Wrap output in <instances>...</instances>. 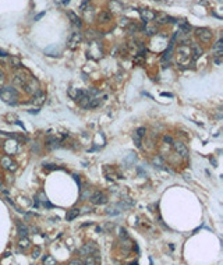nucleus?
I'll list each match as a JSON object with an SVG mask.
<instances>
[{"label": "nucleus", "mask_w": 223, "mask_h": 265, "mask_svg": "<svg viewBox=\"0 0 223 265\" xmlns=\"http://www.w3.org/2000/svg\"><path fill=\"white\" fill-rule=\"evenodd\" d=\"M0 98L9 105H16L18 102V92H17L16 88L4 87V88L0 90Z\"/></svg>", "instance_id": "obj_1"}, {"label": "nucleus", "mask_w": 223, "mask_h": 265, "mask_svg": "<svg viewBox=\"0 0 223 265\" xmlns=\"http://www.w3.org/2000/svg\"><path fill=\"white\" fill-rule=\"evenodd\" d=\"M77 103L81 106V107H84V109H89L91 106V101H92V96L88 94V91H84V90H77L75 91V94L73 95Z\"/></svg>", "instance_id": "obj_2"}, {"label": "nucleus", "mask_w": 223, "mask_h": 265, "mask_svg": "<svg viewBox=\"0 0 223 265\" xmlns=\"http://www.w3.org/2000/svg\"><path fill=\"white\" fill-rule=\"evenodd\" d=\"M195 35H197V38L204 43H209L212 41V32L209 31L208 28H197Z\"/></svg>", "instance_id": "obj_3"}, {"label": "nucleus", "mask_w": 223, "mask_h": 265, "mask_svg": "<svg viewBox=\"0 0 223 265\" xmlns=\"http://www.w3.org/2000/svg\"><path fill=\"white\" fill-rule=\"evenodd\" d=\"M222 56H223V42L222 39H219L213 46V60L216 64L222 63Z\"/></svg>", "instance_id": "obj_4"}, {"label": "nucleus", "mask_w": 223, "mask_h": 265, "mask_svg": "<svg viewBox=\"0 0 223 265\" xmlns=\"http://www.w3.org/2000/svg\"><path fill=\"white\" fill-rule=\"evenodd\" d=\"M81 39H82V37H81L80 32H73L71 37L69 38V41H67V46H69L71 50H75V49L78 48V45L81 43Z\"/></svg>", "instance_id": "obj_5"}, {"label": "nucleus", "mask_w": 223, "mask_h": 265, "mask_svg": "<svg viewBox=\"0 0 223 265\" xmlns=\"http://www.w3.org/2000/svg\"><path fill=\"white\" fill-rule=\"evenodd\" d=\"M24 87H25V91L27 92H29V94H36V92H39V82H38V80L36 78H28V81L24 84Z\"/></svg>", "instance_id": "obj_6"}, {"label": "nucleus", "mask_w": 223, "mask_h": 265, "mask_svg": "<svg viewBox=\"0 0 223 265\" xmlns=\"http://www.w3.org/2000/svg\"><path fill=\"white\" fill-rule=\"evenodd\" d=\"M172 144H173L174 151L180 155V156H183V158H187V156H188V149H187V147L183 143H180V141H173Z\"/></svg>", "instance_id": "obj_7"}, {"label": "nucleus", "mask_w": 223, "mask_h": 265, "mask_svg": "<svg viewBox=\"0 0 223 265\" xmlns=\"http://www.w3.org/2000/svg\"><path fill=\"white\" fill-rule=\"evenodd\" d=\"M145 135V128L144 127H139L135 130L133 135V140H134V144H135V147H138L141 148V145H142V137Z\"/></svg>", "instance_id": "obj_8"}, {"label": "nucleus", "mask_w": 223, "mask_h": 265, "mask_svg": "<svg viewBox=\"0 0 223 265\" xmlns=\"http://www.w3.org/2000/svg\"><path fill=\"white\" fill-rule=\"evenodd\" d=\"M177 52L180 54V62H184V60L191 57V48L187 46V45H180Z\"/></svg>", "instance_id": "obj_9"}, {"label": "nucleus", "mask_w": 223, "mask_h": 265, "mask_svg": "<svg viewBox=\"0 0 223 265\" xmlns=\"http://www.w3.org/2000/svg\"><path fill=\"white\" fill-rule=\"evenodd\" d=\"M91 201L94 202V204H96V205H101V204H106L107 198L103 193H101V191H95V193L92 194V197H91Z\"/></svg>", "instance_id": "obj_10"}, {"label": "nucleus", "mask_w": 223, "mask_h": 265, "mask_svg": "<svg viewBox=\"0 0 223 265\" xmlns=\"http://www.w3.org/2000/svg\"><path fill=\"white\" fill-rule=\"evenodd\" d=\"M96 251H98V249H96L95 244L88 243V244H85L84 247L80 250V254L81 255H95Z\"/></svg>", "instance_id": "obj_11"}, {"label": "nucleus", "mask_w": 223, "mask_h": 265, "mask_svg": "<svg viewBox=\"0 0 223 265\" xmlns=\"http://www.w3.org/2000/svg\"><path fill=\"white\" fill-rule=\"evenodd\" d=\"M0 163H1V166H3L4 169H9V170H11V169L14 170V169H16V166H17V165L11 160L10 156H7V155L0 159Z\"/></svg>", "instance_id": "obj_12"}, {"label": "nucleus", "mask_w": 223, "mask_h": 265, "mask_svg": "<svg viewBox=\"0 0 223 265\" xmlns=\"http://www.w3.org/2000/svg\"><path fill=\"white\" fill-rule=\"evenodd\" d=\"M110 20H112V14L107 10H103L98 14V21L102 22V24H106V22H109Z\"/></svg>", "instance_id": "obj_13"}, {"label": "nucleus", "mask_w": 223, "mask_h": 265, "mask_svg": "<svg viewBox=\"0 0 223 265\" xmlns=\"http://www.w3.org/2000/svg\"><path fill=\"white\" fill-rule=\"evenodd\" d=\"M139 14H141V18H142L144 22H149L155 18V13H152L151 10H141Z\"/></svg>", "instance_id": "obj_14"}, {"label": "nucleus", "mask_w": 223, "mask_h": 265, "mask_svg": "<svg viewBox=\"0 0 223 265\" xmlns=\"http://www.w3.org/2000/svg\"><path fill=\"white\" fill-rule=\"evenodd\" d=\"M154 20H156L155 22H158V24H166V22H174V20L172 18V17L166 16V14H158V16H155Z\"/></svg>", "instance_id": "obj_15"}, {"label": "nucleus", "mask_w": 223, "mask_h": 265, "mask_svg": "<svg viewBox=\"0 0 223 265\" xmlns=\"http://www.w3.org/2000/svg\"><path fill=\"white\" fill-rule=\"evenodd\" d=\"M67 16H69V18L71 20V22L74 24L75 26H78V28H81V25H82V22H81V20L78 18V16L77 14H74L73 11H67Z\"/></svg>", "instance_id": "obj_16"}, {"label": "nucleus", "mask_w": 223, "mask_h": 265, "mask_svg": "<svg viewBox=\"0 0 223 265\" xmlns=\"http://www.w3.org/2000/svg\"><path fill=\"white\" fill-rule=\"evenodd\" d=\"M45 98H46V95L43 94L42 91H39V92H36L35 95H34V103L35 105H42L43 102H45Z\"/></svg>", "instance_id": "obj_17"}, {"label": "nucleus", "mask_w": 223, "mask_h": 265, "mask_svg": "<svg viewBox=\"0 0 223 265\" xmlns=\"http://www.w3.org/2000/svg\"><path fill=\"white\" fill-rule=\"evenodd\" d=\"M202 54V49L198 46V45H194L191 48V59L192 60H197Z\"/></svg>", "instance_id": "obj_18"}, {"label": "nucleus", "mask_w": 223, "mask_h": 265, "mask_svg": "<svg viewBox=\"0 0 223 265\" xmlns=\"http://www.w3.org/2000/svg\"><path fill=\"white\" fill-rule=\"evenodd\" d=\"M80 215V209H77V208H73V209H70L69 212H67V215H66V219L67 221H73V219H75V218Z\"/></svg>", "instance_id": "obj_19"}, {"label": "nucleus", "mask_w": 223, "mask_h": 265, "mask_svg": "<svg viewBox=\"0 0 223 265\" xmlns=\"http://www.w3.org/2000/svg\"><path fill=\"white\" fill-rule=\"evenodd\" d=\"M11 144H13V145H10V141H7V143H6V145H4L6 151H7V154H13V152H16L17 148H18V144H17V143H14V141H13Z\"/></svg>", "instance_id": "obj_20"}, {"label": "nucleus", "mask_w": 223, "mask_h": 265, "mask_svg": "<svg viewBox=\"0 0 223 265\" xmlns=\"http://www.w3.org/2000/svg\"><path fill=\"white\" fill-rule=\"evenodd\" d=\"M84 265H98V258L94 255H88L86 260L84 261Z\"/></svg>", "instance_id": "obj_21"}, {"label": "nucleus", "mask_w": 223, "mask_h": 265, "mask_svg": "<svg viewBox=\"0 0 223 265\" xmlns=\"http://www.w3.org/2000/svg\"><path fill=\"white\" fill-rule=\"evenodd\" d=\"M43 265H56V260L52 255H45L43 258Z\"/></svg>", "instance_id": "obj_22"}, {"label": "nucleus", "mask_w": 223, "mask_h": 265, "mask_svg": "<svg viewBox=\"0 0 223 265\" xmlns=\"http://www.w3.org/2000/svg\"><path fill=\"white\" fill-rule=\"evenodd\" d=\"M18 232H20L21 237H27V228L24 225H21V223H18Z\"/></svg>", "instance_id": "obj_23"}, {"label": "nucleus", "mask_w": 223, "mask_h": 265, "mask_svg": "<svg viewBox=\"0 0 223 265\" xmlns=\"http://www.w3.org/2000/svg\"><path fill=\"white\" fill-rule=\"evenodd\" d=\"M28 246H29V240L27 237H22L20 240V247H24V249H27Z\"/></svg>", "instance_id": "obj_24"}, {"label": "nucleus", "mask_w": 223, "mask_h": 265, "mask_svg": "<svg viewBox=\"0 0 223 265\" xmlns=\"http://www.w3.org/2000/svg\"><path fill=\"white\" fill-rule=\"evenodd\" d=\"M156 29H158L156 26H147V28H145V31H147V35H154L155 32H156Z\"/></svg>", "instance_id": "obj_25"}, {"label": "nucleus", "mask_w": 223, "mask_h": 265, "mask_svg": "<svg viewBox=\"0 0 223 265\" xmlns=\"http://www.w3.org/2000/svg\"><path fill=\"white\" fill-rule=\"evenodd\" d=\"M39 254H41V249H39V247H35V251L32 253V258H38Z\"/></svg>", "instance_id": "obj_26"}, {"label": "nucleus", "mask_w": 223, "mask_h": 265, "mask_svg": "<svg viewBox=\"0 0 223 265\" xmlns=\"http://www.w3.org/2000/svg\"><path fill=\"white\" fill-rule=\"evenodd\" d=\"M69 265H81V262L78 260H73V261H70Z\"/></svg>", "instance_id": "obj_27"}, {"label": "nucleus", "mask_w": 223, "mask_h": 265, "mask_svg": "<svg viewBox=\"0 0 223 265\" xmlns=\"http://www.w3.org/2000/svg\"><path fill=\"white\" fill-rule=\"evenodd\" d=\"M43 16H45V11H42V13H39V14H38L36 17H35V21H38V20H41V18H42Z\"/></svg>", "instance_id": "obj_28"}, {"label": "nucleus", "mask_w": 223, "mask_h": 265, "mask_svg": "<svg viewBox=\"0 0 223 265\" xmlns=\"http://www.w3.org/2000/svg\"><path fill=\"white\" fill-rule=\"evenodd\" d=\"M163 140H165V143H173L172 137H169V135H165V137H163Z\"/></svg>", "instance_id": "obj_29"}, {"label": "nucleus", "mask_w": 223, "mask_h": 265, "mask_svg": "<svg viewBox=\"0 0 223 265\" xmlns=\"http://www.w3.org/2000/svg\"><path fill=\"white\" fill-rule=\"evenodd\" d=\"M4 56H7V53L3 52V50H0V57H4Z\"/></svg>", "instance_id": "obj_30"}, {"label": "nucleus", "mask_w": 223, "mask_h": 265, "mask_svg": "<svg viewBox=\"0 0 223 265\" xmlns=\"http://www.w3.org/2000/svg\"><path fill=\"white\" fill-rule=\"evenodd\" d=\"M162 96H170V98H172V94H167V92H163V94H162Z\"/></svg>", "instance_id": "obj_31"}, {"label": "nucleus", "mask_w": 223, "mask_h": 265, "mask_svg": "<svg viewBox=\"0 0 223 265\" xmlns=\"http://www.w3.org/2000/svg\"><path fill=\"white\" fill-rule=\"evenodd\" d=\"M130 265H137V262H131V264H130Z\"/></svg>", "instance_id": "obj_32"}]
</instances>
